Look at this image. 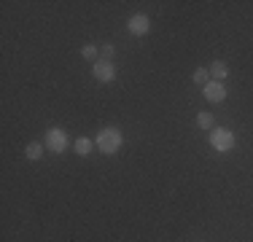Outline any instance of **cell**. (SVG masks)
<instances>
[{
  "instance_id": "cell-10",
  "label": "cell",
  "mask_w": 253,
  "mask_h": 242,
  "mask_svg": "<svg viewBox=\"0 0 253 242\" xmlns=\"http://www.w3.org/2000/svg\"><path fill=\"white\" fill-rule=\"evenodd\" d=\"M194 83L208 86V83H210V70H208V68H197V70H194Z\"/></svg>"
},
{
  "instance_id": "cell-8",
  "label": "cell",
  "mask_w": 253,
  "mask_h": 242,
  "mask_svg": "<svg viewBox=\"0 0 253 242\" xmlns=\"http://www.w3.org/2000/svg\"><path fill=\"white\" fill-rule=\"evenodd\" d=\"M92 148H94V143L89 140V137H78V140H76V154L78 156H89V154H92Z\"/></svg>"
},
{
  "instance_id": "cell-4",
  "label": "cell",
  "mask_w": 253,
  "mask_h": 242,
  "mask_svg": "<svg viewBox=\"0 0 253 242\" xmlns=\"http://www.w3.org/2000/svg\"><path fill=\"white\" fill-rule=\"evenodd\" d=\"M92 73H94V78H97L100 83H111L113 78H116V68H113V62H105V59H97L94 68H92Z\"/></svg>"
},
{
  "instance_id": "cell-2",
  "label": "cell",
  "mask_w": 253,
  "mask_h": 242,
  "mask_svg": "<svg viewBox=\"0 0 253 242\" xmlns=\"http://www.w3.org/2000/svg\"><path fill=\"white\" fill-rule=\"evenodd\" d=\"M234 132L226 129V126H218V129H213V135H210V145H213L215 151H221V154H226V151L234 148Z\"/></svg>"
},
{
  "instance_id": "cell-3",
  "label": "cell",
  "mask_w": 253,
  "mask_h": 242,
  "mask_svg": "<svg viewBox=\"0 0 253 242\" xmlns=\"http://www.w3.org/2000/svg\"><path fill=\"white\" fill-rule=\"evenodd\" d=\"M46 148L54 151V154H65V148H68V135H65V129L51 126V129L46 132Z\"/></svg>"
},
{
  "instance_id": "cell-5",
  "label": "cell",
  "mask_w": 253,
  "mask_h": 242,
  "mask_svg": "<svg viewBox=\"0 0 253 242\" xmlns=\"http://www.w3.org/2000/svg\"><path fill=\"white\" fill-rule=\"evenodd\" d=\"M202 94H205V100H210V102H224L226 100V86L221 81H210L208 86H202Z\"/></svg>"
},
{
  "instance_id": "cell-6",
  "label": "cell",
  "mask_w": 253,
  "mask_h": 242,
  "mask_svg": "<svg viewBox=\"0 0 253 242\" xmlns=\"http://www.w3.org/2000/svg\"><path fill=\"white\" fill-rule=\"evenodd\" d=\"M126 27H129L132 35H148V30H151V22H148L146 14H135V16H129Z\"/></svg>"
},
{
  "instance_id": "cell-9",
  "label": "cell",
  "mask_w": 253,
  "mask_h": 242,
  "mask_svg": "<svg viewBox=\"0 0 253 242\" xmlns=\"http://www.w3.org/2000/svg\"><path fill=\"white\" fill-rule=\"evenodd\" d=\"M25 156L30 161H38L41 156H43V145L41 143H27V148H25Z\"/></svg>"
},
{
  "instance_id": "cell-13",
  "label": "cell",
  "mask_w": 253,
  "mask_h": 242,
  "mask_svg": "<svg viewBox=\"0 0 253 242\" xmlns=\"http://www.w3.org/2000/svg\"><path fill=\"white\" fill-rule=\"evenodd\" d=\"M100 54H102V59H105V62H111V59H113V54H116V48H113L111 43H105V46L100 48Z\"/></svg>"
},
{
  "instance_id": "cell-1",
  "label": "cell",
  "mask_w": 253,
  "mask_h": 242,
  "mask_svg": "<svg viewBox=\"0 0 253 242\" xmlns=\"http://www.w3.org/2000/svg\"><path fill=\"white\" fill-rule=\"evenodd\" d=\"M124 143V135L119 126H102L100 135H97V148L102 151V154H116L119 148H122Z\"/></svg>"
},
{
  "instance_id": "cell-7",
  "label": "cell",
  "mask_w": 253,
  "mask_h": 242,
  "mask_svg": "<svg viewBox=\"0 0 253 242\" xmlns=\"http://www.w3.org/2000/svg\"><path fill=\"white\" fill-rule=\"evenodd\" d=\"M210 81H224V78L229 76V65L221 62V59H215V62H210Z\"/></svg>"
},
{
  "instance_id": "cell-12",
  "label": "cell",
  "mask_w": 253,
  "mask_h": 242,
  "mask_svg": "<svg viewBox=\"0 0 253 242\" xmlns=\"http://www.w3.org/2000/svg\"><path fill=\"white\" fill-rule=\"evenodd\" d=\"M97 54H100L97 46H92V43L81 48V57H84V59H92V62H97Z\"/></svg>"
},
{
  "instance_id": "cell-11",
  "label": "cell",
  "mask_w": 253,
  "mask_h": 242,
  "mask_svg": "<svg viewBox=\"0 0 253 242\" xmlns=\"http://www.w3.org/2000/svg\"><path fill=\"white\" fill-rule=\"evenodd\" d=\"M197 126H200V129H210V126H213V113H197Z\"/></svg>"
}]
</instances>
